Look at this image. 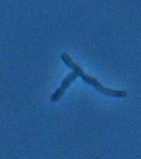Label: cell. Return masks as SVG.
<instances>
[{
  "label": "cell",
  "mask_w": 141,
  "mask_h": 159,
  "mask_svg": "<svg viewBox=\"0 0 141 159\" xmlns=\"http://www.w3.org/2000/svg\"><path fill=\"white\" fill-rule=\"evenodd\" d=\"M61 61L72 70V72L75 73L76 75H80L86 84L93 86L99 92L105 94V96L111 97V98H124V97L127 96V92L125 91L124 89H114V88L106 87V86H104L96 76L90 75L89 73L85 72L84 69L82 68L79 64H76L67 52H61Z\"/></svg>",
  "instance_id": "1"
},
{
  "label": "cell",
  "mask_w": 141,
  "mask_h": 159,
  "mask_svg": "<svg viewBox=\"0 0 141 159\" xmlns=\"http://www.w3.org/2000/svg\"><path fill=\"white\" fill-rule=\"evenodd\" d=\"M76 76H78V75H76L74 72H70L69 74H67V75L65 76V79L61 81V86L58 87V88L56 89V90L53 92L52 94H51V101H52V102H57L58 100H60L61 97L65 94L66 89H67L68 87L73 83V81H75Z\"/></svg>",
  "instance_id": "2"
}]
</instances>
